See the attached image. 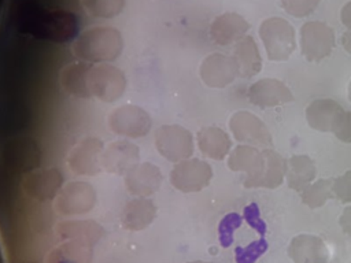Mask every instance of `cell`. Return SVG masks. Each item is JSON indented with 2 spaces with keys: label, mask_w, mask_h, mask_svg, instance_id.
Here are the masks:
<instances>
[{
  "label": "cell",
  "mask_w": 351,
  "mask_h": 263,
  "mask_svg": "<svg viewBox=\"0 0 351 263\" xmlns=\"http://www.w3.org/2000/svg\"><path fill=\"white\" fill-rule=\"evenodd\" d=\"M15 25L25 34L59 44L80 36V22L74 12L45 10L33 1H25L16 7Z\"/></svg>",
  "instance_id": "6da1fadb"
},
{
  "label": "cell",
  "mask_w": 351,
  "mask_h": 263,
  "mask_svg": "<svg viewBox=\"0 0 351 263\" xmlns=\"http://www.w3.org/2000/svg\"><path fill=\"white\" fill-rule=\"evenodd\" d=\"M123 38L118 29L111 26H93L84 30L73 45L74 55L81 62L108 63L119 58Z\"/></svg>",
  "instance_id": "7a4b0ae2"
},
{
  "label": "cell",
  "mask_w": 351,
  "mask_h": 263,
  "mask_svg": "<svg viewBox=\"0 0 351 263\" xmlns=\"http://www.w3.org/2000/svg\"><path fill=\"white\" fill-rule=\"evenodd\" d=\"M259 37L270 60H287L296 48L295 29L281 16L266 18L259 26Z\"/></svg>",
  "instance_id": "3957f363"
},
{
  "label": "cell",
  "mask_w": 351,
  "mask_h": 263,
  "mask_svg": "<svg viewBox=\"0 0 351 263\" xmlns=\"http://www.w3.org/2000/svg\"><path fill=\"white\" fill-rule=\"evenodd\" d=\"M123 71L108 63L93 64L88 73V88L92 97L104 103H114L126 89Z\"/></svg>",
  "instance_id": "277c9868"
},
{
  "label": "cell",
  "mask_w": 351,
  "mask_h": 263,
  "mask_svg": "<svg viewBox=\"0 0 351 263\" xmlns=\"http://www.w3.org/2000/svg\"><path fill=\"white\" fill-rule=\"evenodd\" d=\"M107 123L110 130L118 136L140 138L151 130L152 118L144 108L136 104H123L108 114Z\"/></svg>",
  "instance_id": "5b68a950"
},
{
  "label": "cell",
  "mask_w": 351,
  "mask_h": 263,
  "mask_svg": "<svg viewBox=\"0 0 351 263\" xmlns=\"http://www.w3.org/2000/svg\"><path fill=\"white\" fill-rule=\"evenodd\" d=\"M156 151L169 162L189 159L193 153V136L181 125H162L155 132Z\"/></svg>",
  "instance_id": "8992f818"
},
{
  "label": "cell",
  "mask_w": 351,
  "mask_h": 263,
  "mask_svg": "<svg viewBox=\"0 0 351 263\" xmlns=\"http://www.w3.org/2000/svg\"><path fill=\"white\" fill-rule=\"evenodd\" d=\"M96 189L85 181L67 182L56 195L53 208L56 212L71 216L84 215L93 210L96 205Z\"/></svg>",
  "instance_id": "52a82bcc"
},
{
  "label": "cell",
  "mask_w": 351,
  "mask_h": 263,
  "mask_svg": "<svg viewBox=\"0 0 351 263\" xmlns=\"http://www.w3.org/2000/svg\"><path fill=\"white\" fill-rule=\"evenodd\" d=\"M213 178L211 166L197 158L177 162L170 171V184L182 193L200 192Z\"/></svg>",
  "instance_id": "ba28073f"
},
{
  "label": "cell",
  "mask_w": 351,
  "mask_h": 263,
  "mask_svg": "<svg viewBox=\"0 0 351 263\" xmlns=\"http://www.w3.org/2000/svg\"><path fill=\"white\" fill-rule=\"evenodd\" d=\"M335 47V30L321 21H308L300 27L302 55L310 62L328 58Z\"/></svg>",
  "instance_id": "9c48e42d"
},
{
  "label": "cell",
  "mask_w": 351,
  "mask_h": 263,
  "mask_svg": "<svg viewBox=\"0 0 351 263\" xmlns=\"http://www.w3.org/2000/svg\"><path fill=\"white\" fill-rule=\"evenodd\" d=\"M104 144L97 137H85L77 142L67 155V166L75 175H97L101 168Z\"/></svg>",
  "instance_id": "30bf717a"
},
{
  "label": "cell",
  "mask_w": 351,
  "mask_h": 263,
  "mask_svg": "<svg viewBox=\"0 0 351 263\" xmlns=\"http://www.w3.org/2000/svg\"><path fill=\"white\" fill-rule=\"evenodd\" d=\"M63 181V174L56 167L34 168L23 177L22 189L33 200L48 201L56 197Z\"/></svg>",
  "instance_id": "8fae6325"
},
{
  "label": "cell",
  "mask_w": 351,
  "mask_h": 263,
  "mask_svg": "<svg viewBox=\"0 0 351 263\" xmlns=\"http://www.w3.org/2000/svg\"><path fill=\"white\" fill-rule=\"evenodd\" d=\"M199 75L207 86L222 89L234 81L239 75V68L233 56L215 52L203 59Z\"/></svg>",
  "instance_id": "7c38bea8"
},
{
  "label": "cell",
  "mask_w": 351,
  "mask_h": 263,
  "mask_svg": "<svg viewBox=\"0 0 351 263\" xmlns=\"http://www.w3.org/2000/svg\"><path fill=\"white\" fill-rule=\"evenodd\" d=\"M229 129L240 142L254 145L271 144V134L266 125L248 111H237L229 119Z\"/></svg>",
  "instance_id": "4fadbf2b"
},
{
  "label": "cell",
  "mask_w": 351,
  "mask_h": 263,
  "mask_svg": "<svg viewBox=\"0 0 351 263\" xmlns=\"http://www.w3.org/2000/svg\"><path fill=\"white\" fill-rule=\"evenodd\" d=\"M140 160V148L129 141L118 140L108 144L101 153V168L110 174L125 175Z\"/></svg>",
  "instance_id": "5bb4252c"
},
{
  "label": "cell",
  "mask_w": 351,
  "mask_h": 263,
  "mask_svg": "<svg viewBox=\"0 0 351 263\" xmlns=\"http://www.w3.org/2000/svg\"><path fill=\"white\" fill-rule=\"evenodd\" d=\"M163 181L162 171L152 163H137L125 174L128 192L137 197H148L160 189Z\"/></svg>",
  "instance_id": "9a60e30c"
},
{
  "label": "cell",
  "mask_w": 351,
  "mask_h": 263,
  "mask_svg": "<svg viewBox=\"0 0 351 263\" xmlns=\"http://www.w3.org/2000/svg\"><path fill=\"white\" fill-rule=\"evenodd\" d=\"M263 153L251 145H239L236 147L228 158V167L232 171L245 173L244 179L245 188H256L258 179L263 168Z\"/></svg>",
  "instance_id": "2e32d148"
},
{
  "label": "cell",
  "mask_w": 351,
  "mask_h": 263,
  "mask_svg": "<svg viewBox=\"0 0 351 263\" xmlns=\"http://www.w3.org/2000/svg\"><path fill=\"white\" fill-rule=\"evenodd\" d=\"M248 29L250 23L244 16L237 12H223L211 22L210 37L215 44L226 47L247 36Z\"/></svg>",
  "instance_id": "e0dca14e"
},
{
  "label": "cell",
  "mask_w": 351,
  "mask_h": 263,
  "mask_svg": "<svg viewBox=\"0 0 351 263\" xmlns=\"http://www.w3.org/2000/svg\"><path fill=\"white\" fill-rule=\"evenodd\" d=\"M248 99L258 107H277L293 100L289 88L274 78H263L254 82L248 89Z\"/></svg>",
  "instance_id": "ac0fdd59"
},
{
  "label": "cell",
  "mask_w": 351,
  "mask_h": 263,
  "mask_svg": "<svg viewBox=\"0 0 351 263\" xmlns=\"http://www.w3.org/2000/svg\"><path fill=\"white\" fill-rule=\"evenodd\" d=\"M288 256L295 263H328L325 242L313 234H298L288 245Z\"/></svg>",
  "instance_id": "d6986e66"
},
{
  "label": "cell",
  "mask_w": 351,
  "mask_h": 263,
  "mask_svg": "<svg viewBox=\"0 0 351 263\" xmlns=\"http://www.w3.org/2000/svg\"><path fill=\"white\" fill-rule=\"evenodd\" d=\"M343 112L344 110L337 101L332 99H317L307 105L306 119L313 129L333 133Z\"/></svg>",
  "instance_id": "ffe728a7"
},
{
  "label": "cell",
  "mask_w": 351,
  "mask_h": 263,
  "mask_svg": "<svg viewBox=\"0 0 351 263\" xmlns=\"http://www.w3.org/2000/svg\"><path fill=\"white\" fill-rule=\"evenodd\" d=\"M156 216V205L148 197H136L128 201L121 212V225L123 229L140 231L148 227Z\"/></svg>",
  "instance_id": "44dd1931"
},
{
  "label": "cell",
  "mask_w": 351,
  "mask_h": 263,
  "mask_svg": "<svg viewBox=\"0 0 351 263\" xmlns=\"http://www.w3.org/2000/svg\"><path fill=\"white\" fill-rule=\"evenodd\" d=\"M58 237L67 241H78L93 247L104 234L100 223L89 219L82 221H62L55 226Z\"/></svg>",
  "instance_id": "7402d4cb"
},
{
  "label": "cell",
  "mask_w": 351,
  "mask_h": 263,
  "mask_svg": "<svg viewBox=\"0 0 351 263\" xmlns=\"http://www.w3.org/2000/svg\"><path fill=\"white\" fill-rule=\"evenodd\" d=\"M92 63L75 62L66 64L59 73V82L63 90L80 99H90L88 88V73Z\"/></svg>",
  "instance_id": "603a6c76"
},
{
  "label": "cell",
  "mask_w": 351,
  "mask_h": 263,
  "mask_svg": "<svg viewBox=\"0 0 351 263\" xmlns=\"http://www.w3.org/2000/svg\"><path fill=\"white\" fill-rule=\"evenodd\" d=\"M196 140L200 152L214 160L225 159L232 147L228 133L217 126L202 127L196 134Z\"/></svg>",
  "instance_id": "cb8c5ba5"
},
{
  "label": "cell",
  "mask_w": 351,
  "mask_h": 263,
  "mask_svg": "<svg viewBox=\"0 0 351 263\" xmlns=\"http://www.w3.org/2000/svg\"><path fill=\"white\" fill-rule=\"evenodd\" d=\"M233 59L236 60L239 75L243 78H250L256 75L262 68V58L258 45L251 36H244L236 42L233 51Z\"/></svg>",
  "instance_id": "d4e9b609"
},
{
  "label": "cell",
  "mask_w": 351,
  "mask_h": 263,
  "mask_svg": "<svg viewBox=\"0 0 351 263\" xmlns=\"http://www.w3.org/2000/svg\"><path fill=\"white\" fill-rule=\"evenodd\" d=\"M317 175L314 162L307 155H295L289 158L287 167V184L291 189L302 192Z\"/></svg>",
  "instance_id": "484cf974"
},
{
  "label": "cell",
  "mask_w": 351,
  "mask_h": 263,
  "mask_svg": "<svg viewBox=\"0 0 351 263\" xmlns=\"http://www.w3.org/2000/svg\"><path fill=\"white\" fill-rule=\"evenodd\" d=\"M262 153H263L265 163H263L261 177L258 179L256 188H267V189L278 188L285 178L288 162L280 153L271 149H265L262 151Z\"/></svg>",
  "instance_id": "4316f807"
},
{
  "label": "cell",
  "mask_w": 351,
  "mask_h": 263,
  "mask_svg": "<svg viewBox=\"0 0 351 263\" xmlns=\"http://www.w3.org/2000/svg\"><path fill=\"white\" fill-rule=\"evenodd\" d=\"M92 247L78 241H66L55 247L47 256V263H90Z\"/></svg>",
  "instance_id": "83f0119b"
},
{
  "label": "cell",
  "mask_w": 351,
  "mask_h": 263,
  "mask_svg": "<svg viewBox=\"0 0 351 263\" xmlns=\"http://www.w3.org/2000/svg\"><path fill=\"white\" fill-rule=\"evenodd\" d=\"M332 179H318L300 192L302 201L310 208L322 207L332 196Z\"/></svg>",
  "instance_id": "f1b7e54d"
},
{
  "label": "cell",
  "mask_w": 351,
  "mask_h": 263,
  "mask_svg": "<svg viewBox=\"0 0 351 263\" xmlns=\"http://www.w3.org/2000/svg\"><path fill=\"white\" fill-rule=\"evenodd\" d=\"M81 5L93 18L111 19L123 11L125 0H81Z\"/></svg>",
  "instance_id": "f546056e"
},
{
  "label": "cell",
  "mask_w": 351,
  "mask_h": 263,
  "mask_svg": "<svg viewBox=\"0 0 351 263\" xmlns=\"http://www.w3.org/2000/svg\"><path fill=\"white\" fill-rule=\"evenodd\" d=\"M321 0H280L281 7L292 16L303 18L310 15Z\"/></svg>",
  "instance_id": "4dcf8cb0"
},
{
  "label": "cell",
  "mask_w": 351,
  "mask_h": 263,
  "mask_svg": "<svg viewBox=\"0 0 351 263\" xmlns=\"http://www.w3.org/2000/svg\"><path fill=\"white\" fill-rule=\"evenodd\" d=\"M332 192L341 203H351V170L333 179Z\"/></svg>",
  "instance_id": "1f68e13d"
},
{
  "label": "cell",
  "mask_w": 351,
  "mask_h": 263,
  "mask_svg": "<svg viewBox=\"0 0 351 263\" xmlns=\"http://www.w3.org/2000/svg\"><path fill=\"white\" fill-rule=\"evenodd\" d=\"M240 223V216L237 214H229L223 218V221L219 225V237L221 244L223 247H228L232 242V229L237 227Z\"/></svg>",
  "instance_id": "d6a6232c"
},
{
  "label": "cell",
  "mask_w": 351,
  "mask_h": 263,
  "mask_svg": "<svg viewBox=\"0 0 351 263\" xmlns=\"http://www.w3.org/2000/svg\"><path fill=\"white\" fill-rule=\"evenodd\" d=\"M333 134L343 142L351 144V111H344L333 130Z\"/></svg>",
  "instance_id": "836d02e7"
},
{
  "label": "cell",
  "mask_w": 351,
  "mask_h": 263,
  "mask_svg": "<svg viewBox=\"0 0 351 263\" xmlns=\"http://www.w3.org/2000/svg\"><path fill=\"white\" fill-rule=\"evenodd\" d=\"M339 223L343 229V231L348 236H351V205L350 207H346L343 214L340 215V219H339Z\"/></svg>",
  "instance_id": "e575fe53"
},
{
  "label": "cell",
  "mask_w": 351,
  "mask_h": 263,
  "mask_svg": "<svg viewBox=\"0 0 351 263\" xmlns=\"http://www.w3.org/2000/svg\"><path fill=\"white\" fill-rule=\"evenodd\" d=\"M340 19L347 29H351V0L347 1L340 11Z\"/></svg>",
  "instance_id": "d590c367"
},
{
  "label": "cell",
  "mask_w": 351,
  "mask_h": 263,
  "mask_svg": "<svg viewBox=\"0 0 351 263\" xmlns=\"http://www.w3.org/2000/svg\"><path fill=\"white\" fill-rule=\"evenodd\" d=\"M341 45L343 48L351 53V29H347L341 36Z\"/></svg>",
  "instance_id": "8d00e7d4"
},
{
  "label": "cell",
  "mask_w": 351,
  "mask_h": 263,
  "mask_svg": "<svg viewBox=\"0 0 351 263\" xmlns=\"http://www.w3.org/2000/svg\"><path fill=\"white\" fill-rule=\"evenodd\" d=\"M347 93H348V99L351 100V81H350V84H348V92H347Z\"/></svg>",
  "instance_id": "74e56055"
},
{
  "label": "cell",
  "mask_w": 351,
  "mask_h": 263,
  "mask_svg": "<svg viewBox=\"0 0 351 263\" xmlns=\"http://www.w3.org/2000/svg\"><path fill=\"white\" fill-rule=\"evenodd\" d=\"M188 263H203L202 260H195V262H188Z\"/></svg>",
  "instance_id": "f35d334b"
},
{
  "label": "cell",
  "mask_w": 351,
  "mask_h": 263,
  "mask_svg": "<svg viewBox=\"0 0 351 263\" xmlns=\"http://www.w3.org/2000/svg\"><path fill=\"white\" fill-rule=\"evenodd\" d=\"M29 263H34V262H29Z\"/></svg>",
  "instance_id": "ab89813d"
},
{
  "label": "cell",
  "mask_w": 351,
  "mask_h": 263,
  "mask_svg": "<svg viewBox=\"0 0 351 263\" xmlns=\"http://www.w3.org/2000/svg\"><path fill=\"white\" fill-rule=\"evenodd\" d=\"M203 263H207V262H203Z\"/></svg>",
  "instance_id": "60d3db41"
}]
</instances>
